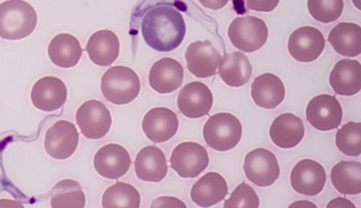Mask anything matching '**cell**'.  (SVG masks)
<instances>
[{"instance_id":"6da1fadb","label":"cell","mask_w":361,"mask_h":208,"mask_svg":"<svg viewBox=\"0 0 361 208\" xmlns=\"http://www.w3.org/2000/svg\"><path fill=\"white\" fill-rule=\"evenodd\" d=\"M146 44L155 51L169 52L183 41L185 24L180 13L172 6L159 5L145 14L141 25Z\"/></svg>"},{"instance_id":"7a4b0ae2","label":"cell","mask_w":361,"mask_h":208,"mask_svg":"<svg viewBox=\"0 0 361 208\" xmlns=\"http://www.w3.org/2000/svg\"><path fill=\"white\" fill-rule=\"evenodd\" d=\"M37 16L34 8L23 0H8L0 4V37L18 40L35 30Z\"/></svg>"},{"instance_id":"3957f363","label":"cell","mask_w":361,"mask_h":208,"mask_svg":"<svg viewBox=\"0 0 361 208\" xmlns=\"http://www.w3.org/2000/svg\"><path fill=\"white\" fill-rule=\"evenodd\" d=\"M140 82L131 68L116 65L108 69L101 79V91L104 98L116 105L133 101L139 94Z\"/></svg>"},{"instance_id":"277c9868","label":"cell","mask_w":361,"mask_h":208,"mask_svg":"<svg viewBox=\"0 0 361 208\" xmlns=\"http://www.w3.org/2000/svg\"><path fill=\"white\" fill-rule=\"evenodd\" d=\"M207 144L214 150L226 151L233 148L242 136L239 119L228 112H219L209 117L203 128Z\"/></svg>"},{"instance_id":"5b68a950","label":"cell","mask_w":361,"mask_h":208,"mask_svg":"<svg viewBox=\"0 0 361 208\" xmlns=\"http://www.w3.org/2000/svg\"><path fill=\"white\" fill-rule=\"evenodd\" d=\"M228 35L235 48L251 53L265 44L268 28L265 22L257 17H237L230 24Z\"/></svg>"},{"instance_id":"8992f818","label":"cell","mask_w":361,"mask_h":208,"mask_svg":"<svg viewBox=\"0 0 361 208\" xmlns=\"http://www.w3.org/2000/svg\"><path fill=\"white\" fill-rule=\"evenodd\" d=\"M243 170L248 180L260 187L272 185L280 174L275 155L263 148L254 149L245 155Z\"/></svg>"},{"instance_id":"52a82bcc","label":"cell","mask_w":361,"mask_h":208,"mask_svg":"<svg viewBox=\"0 0 361 208\" xmlns=\"http://www.w3.org/2000/svg\"><path fill=\"white\" fill-rule=\"evenodd\" d=\"M169 161L179 176L194 178L207 168L209 159L206 149L200 144L183 142L173 150Z\"/></svg>"},{"instance_id":"ba28073f","label":"cell","mask_w":361,"mask_h":208,"mask_svg":"<svg viewBox=\"0 0 361 208\" xmlns=\"http://www.w3.org/2000/svg\"><path fill=\"white\" fill-rule=\"evenodd\" d=\"M75 120L82 135L90 139L104 137L111 124L109 110L104 103L97 100L83 103L76 112Z\"/></svg>"},{"instance_id":"9c48e42d","label":"cell","mask_w":361,"mask_h":208,"mask_svg":"<svg viewBox=\"0 0 361 208\" xmlns=\"http://www.w3.org/2000/svg\"><path fill=\"white\" fill-rule=\"evenodd\" d=\"M342 117L341 105L334 96H316L307 105V121L319 131H329L337 128L341 124Z\"/></svg>"},{"instance_id":"30bf717a","label":"cell","mask_w":361,"mask_h":208,"mask_svg":"<svg viewBox=\"0 0 361 208\" xmlns=\"http://www.w3.org/2000/svg\"><path fill=\"white\" fill-rule=\"evenodd\" d=\"M78 141L79 134L75 124L66 120H59L47 129L44 145L49 156L64 160L73 154Z\"/></svg>"},{"instance_id":"8fae6325","label":"cell","mask_w":361,"mask_h":208,"mask_svg":"<svg viewBox=\"0 0 361 208\" xmlns=\"http://www.w3.org/2000/svg\"><path fill=\"white\" fill-rule=\"evenodd\" d=\"M325 39L317 28L303 26L290 34L288 48L290 56L297 61L309 63L316 60L322 53Z\"/></svg>"},{"instance_id":"7c38bea8","label":"cell","mask_w":361,"mask_h":208,"mask_svg":"<svg viewBox=\"0 0 361 208\" xmlns=\"http://www.w3.org/2000/svg\"><path fill=\"white\" fill-rule=\"evenodd\" d=\"M187 68L195 77L205 78L214 75L221 56L209 40L190 43L185 51Z\"/></svg>"},{"instance_id":"4fadbf2b","label":"cell","mask_w":361,"mask_h":208,"mask_svg":"<svg viewBox=\"0 0 361 208\" xmlns=\"http://www.w3.org/2000/svg\"><path fill=\"white\" fill-rule=\"evenodd\" d=\"M326 175L319 162L310 159L299 161L290 173V184L297 193L314 196L324 188Z\"/></svg>"},{"instance_id":"5bb4252c","label":"cell","mask_w":361,"mask_h":208,"mask_svg":"<svg viewBox=\"0 0 361 208\" xmlns=\"http://www.w3.org/2000/svg\"><path fill=\"white\" fill-rule=\"evenodd\" d=\"M212 104L211 90L200 82H192L184 86L177 99L180 112L189 118H199L208 115Z\"/></svg>"},{"instance_id":"9a60e30c","label":"cell","mask_w":361,"mask_h":208,"mask_svg":"<svg viewBox=\"0 0 361 208\" xmlns=\"http://www.w3.org/2000/svg\"><path fill=\"white\" fill-rule=\"evenodd\" d=\"M130 164L131 159L128 152L116 143L102 147L94 157V167L97 172L110 179H117L123 176Z\"/></svg>"},{"instance_id":"2e32d148","label":"cell","mask_w":361,"mask_h":208,"mask_svg":"<svg viewBox=\"0 0 361 208\" xmlns=\"http://www.w3.org/2000/svg\"><path fill=\"white\" fill-rule=\"evenodd\" d=\"M30 97L35 108L51 112L59 109L65 103L67 89L59 78L46 76L38 79L33 85Z\"/></svg>"},{"instance_id":"e0dca14e","label":"cell","mask_w":361,"mask_h":208,"mask_svg":"<svg viewBox=\"0 0 361 208\" xmlns=\"http://www.w3.org/2000/svg\"><path fill=\"white\" fill-rule=\"evenodd\" d=\"M142 130L146 136L154 143H163L177 132L178 119L176 113L165 107L149 110L144 116Z\"/></svg>"},{"instance_id":"ac0fdd59","label":"cell","mask_w":361,"mask_h":208,"mask_svg":"<svg viewBox=\"0 0 361 208\" xmlns=\"http://www.w3.org/2000/svg\"><path fill=\"white\" fill-rule=\"evenodd\" d=\"M183 76V67L179 62L171 58H163L152 66L149 83L157 92L169 93L181 86Z\"/></svg>"},{"instance_id":"d6986e66","label":"cell","mask_w":361,"mask_h":208,"mask_svg":"<svg viewBox=\"0 0 361 208\" xmlns=\"http://www.w3.org/2000/svg\"><path fill=\"white\" fill-rule=\"evenodd\" d=\"M227 194L225 178L219 173L210 171L193 184L190 197L197 205L209 207L223 200Z\"/></svg>"},{"instance_id":"ffe728a7","label":"cell","mask_w":361,"mask_h":208,"mask_svg":"<svg viewBox=\"0 0 361 208\" xmlns=\"http://www.w3.org/2000/svg\"><path fill=\"white\" fill-rule=\"evenodd\" d=\"M336 93L353 96L361 89V65L355 60L343 59L336 63L329 75Z\"/></svg>"},{"instance_id":"44dd1931","label":"cell","mask_w":361,"mask_h":208,"mask_svg":"<svg viewBox=\"0 0 361 208\" xmlns=\"http://www.w3.org/2000/svg\"><path fill=\"white\" fill-rule=\"evenodd\" d=\"M135 171L142 181L159 182L167 174L168 165L164 152L154 145L142 148L135 160Z\"/></svg>"},{"instance_id":"7402d4cb","label":"cell","mask_w":361,"mask_h":208,"mask_svg":"<svg viewBox=\"0 0 361 208\" xmlns=\"http://www.w3.org/2000/svg\"><path fill=\"white\" fill-rule=\"evenodd\" d=\"M269 135L276 145L281 148H290L302 141L305 135V127L299 117L286 112L274 119L269 129Z\"/></svg>"},{"instance_id":"603a6c76","label":"cell","mask_w":361,"mask_h":208,"mask_svg":"<svg viewBox=\"0 0 361 208\" xmlns=\"http://www.w3.org/2000/svg\"><path fill=\"white\" fill-rule=\"evenodd\" d=\"M251 96L257 105L265 109L275 108L284 99L283 83L274 74H262L253 81L251 85Z\"/></svg>"},{"instance_id":"cb8c5ba5","label":"cell","mask_w":361,"mask_h":208,"mask_svg":"<svg viewBox=\"0 0 361 208\" xmlns=\"http://www.w3.org/2000/svg\"><path fill=\"white\" fill-rule=\"evenodd\" d=\"M119 40L116 34L109 30H99L92 34L86 45L90 60L99 66H109L118 58Z\"/></svg>"},{"instance_id":"d4e9b609","label":"cell","mask_w":361,"mask_h":208,"mask_svg":"<svg viewBox=\"0 0 361 208\" xmlns=\"http://www.w3.org/2000/svg\"><path fill=\"white\" fill-rule=\"evenodd\" d=\"M219 75L228 86L238 87L252 76V67L247 57L240 51L225 53L219 65Z\"/></svg>"},{"instance_id":"484cf974","label":"cell","mask_w":361,"mask_h":208,"mask_svg":"<svg viewBox=\"0 0 361 208\" xmlns=\"http://www.w3.org/2000/svg\"><path fill=\"white\" fill-rule=\"evenodd\" d=\"M328 41L339 54L355 57L361 53V28L353 22H340L329 32Z\"/></svg>"},{"instance_id":"4316f807","label":"cell","mask_w":361,"mask_h":208,"mask_svg":"<svg viewBox=\"0 0 361 208\" xmlns=\"http://www.w3.org/2000/svg\"><path fill=\"white\" fill-rule=\"evenodd\" d=\"M82 53V49L79 41L68 33L55 36L48 46V54L51 61L63 68L75 66L80 59Z\"/></svg>"},{"instance_id":"83f0119b","label":"cell","mask_w":361,"mask_h":208,"mask_svg":"<svg viewBox=\"0 0 361 208\" xmlns=\"http://www.w3.org/2000/svg\"><path fill=\"white\" fill-rule=\"evenodd\" d=\"M333 186L344 195L361 193V164L355 161H341L331 171Z\"/></svg>"},{"instance_id":"f1b7e54d","label":"cell","mask_w":361,"mask_h":208,"mask_svg":"<svg viewBox=\"0 0 361 208\" xmlns=\"http://www.w3.org/2000/svg\"><path fill=\"white\" fill-rule=\"evenodd\" d=\"M52 208H83L85 196L79 183L63 179L54 185L50 193Z\"/></svg>"},{"instance_id":"f546056e","label":"cell","mask_w":361,"mask_h":208,"mask_svg":"<svg viewBox=\"0 0 361 208\" xmlns=\"http://www.w3.org/2000/svg\"><path fill=\"white\" fill-rule=\"evenodd\" d=\"M102 202L104 208H138L140 204V195L132 185L118 181L105 190Z\"/></svg>"},{"instance_id":"4dcf8cb0","label":"cell","mask_w":361,"mask_h":208,"mask_svg":"<svg viewBox=\"0 0 361 208\" xmlns=\"http://www.w3.org/2000/svg\"><path fill=\"white\" fill-rule=\"evenodd\" d=\"M336 145L348 156H359L361 153V123L349 122L336 134Z\"/></svg>"},{"instance_id":"1f68e13d","label":"cell","mask_w":361,"mask_h":208,"mask_svg":"<svg viewBox=\"0 0 361 208\" xmlns=\"http://www.w3.org/2000/svg\"><path fill=\"white\" fill-rule=\"evenodd\" d=\"M307 8L314 19L329 23L337 20L342 13L343 0H308Z\"/></svg>"},{"instance_id":"d6a6232c","label":"cell","mask_w":361,"mask_h":208,"mask_svg":"<svg viewBox=\"0 0 361 208\" xmlns=\"http://www.w3.org/2000/svg\"><path fill=\"white\" fill-rule=\"evenodd\" d=\"M259 199L255 190L245 182L240 183L232 192L224 204V208L250 207L257 208Z\"/></svg>"},{"instance_id":"836d02e7","label":"cell","mask_w":361,"mask_h":208,"mask_svg":"<svg viewBox=\"0 0 361 208\" xmlns=\"http://www.w3.org/2000/svg\"><path fill=\"white\" fill-rule=\"evenodd\" d=\"M279 0H246V5L249 9L270 12L278 5Z\"/></svg>"},{"instance_id":"e575fe53","label":"cell","mask_w":361,"mask_h":208,"mask_svg":"<svg viewBox=\"0 0 361 208\" xmlns=\"http://www.w3.org/2000/svg\"><path fill=\"white\" fill-rule=\"evenodd\" d=\"M150 207H186V205L176 197L163 196L153 200Z\"/></svg>"},{"instance_id":"d590c367","label":"cell","mask_w":361,"mask_h":208,"mask_svg":"<svg viewBox=\"0 0 361 208\" xmlns=\"http://www.w3.org/2000/svg\"><path fill=\"white\" fill-rule=\"evenodd\" d=\"M327 208H356L355 205L349 200L342 197H338L332 200H331L329 204L326 205Z\"/></svg>"},{"instance_id":"8d00e7d4","label":"cell","mask_w":361,"mask_h":208,"mask_svg":"<svg viewBox=\"0 0 361 208\" xmlns=\"http://www.w3.org/2000/svg\"><path fill=\"white\" fill-rule=\"evenodd\" d=\"M201 4L207 8L218 10L224 7L229 0H199Z\"/></svg>"},{"instance_id":"74e56055","label":"cell","mask_w":361,"mask_h":208,"mask_svg":"<svg viewBox=\"0 0 361 208\" xmlns=\"http://www.w3.org/2000/svg\"><path fill=\"white\" fill-rule=\"evenodd\" d=\"M289 207H314L317 208V205L312 203V202L307 200H299L296 201L294 203H292L289 205Z\"/></svg>"}]
</instances>
